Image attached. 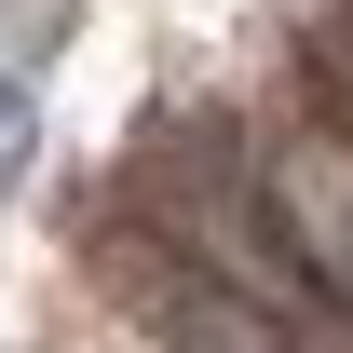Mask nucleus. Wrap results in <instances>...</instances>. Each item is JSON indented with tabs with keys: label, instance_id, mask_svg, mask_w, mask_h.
<instances>
[{
	"label": "nucleus",
	"instance_id": "f257e3e1",
	"mask_svg": "<svg viewBox=\"0 0 353 353\" xmlns=\"http://www.w3.org/2000/svg\"><path fill=\"white\" fill-rule=\"evenodd\" d=\"M259 218H272V259L299 272V299L353 326V136L340 123L299 109L259 136Z\"/></svg>",
	"mask_w": 353,
	"mask_h": 353
}]
</instances>
